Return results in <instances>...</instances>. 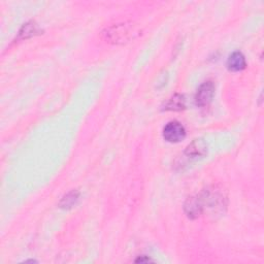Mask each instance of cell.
<instances>
[{"label":"cell","instance_id":"cell-1","mask_svg":"<svg viewBox=\"0 0 264 264\" xmlns=\"http://www.w3.org/2000/svg\"><path fill=\"white\" fill-rule=\"evenodd\" d=\"M224 201V194L214 187L212 189L205 190L200 195L189 198L185 204V211L190 218H198L206 207L213 211L222 209L225 205Z\"/></svg>","mask_w":264,"mask_h":264},{"label":"cell","instance_id":"cell-2","mask_svg":"<svg viewBox=\"0 0 264 264\" xmlns=\"http://www.w3.org/2000/svg\"><path fill=\"white\" fill-rule=\"evenodd\" d=\"M186 136L185 127L177 121L167 123L163 129V137L169 143H178Z\"/></svg>","mask_w":264,"mask_h":264},{"label":"cell","instance_id":"cell-3","mask_svg":"<svg viewBox=\"0 0 264 264\" xmlns=\"http://www.w3.org/2000/svg\"><path fill=\"white\" fill-rule=\"evenodd\" d=\"M215 95V85L213 82H204L201 86L198 88L195 95V102L198 107L209 106L212 102Z\"/></svg>","mask_w":264,"mask_h":264},{"label":"cell","instance_id":"cell-4","mask_svg":"<svg viewBox=\"0 0 264 264\" xmlns=\"http://www.w3.org/2000/svg\"><path fill=\"white\" fill-rule=\"evenodd\" d=\"M135 31L131 26L127 25H119L117 27H111L107 31V39L112 42H123L128 41L130 37L133 35Z\"/></svg>","mask_w":264,"mask_h":264},{"label":"cell","instance_id":"cell-5","mask_svg":"<svg viewBox=\"0 0 264 264\" xmlns=\"http://www.w3.org/2000/svg\"><path fill=\"white\" fill-rule=\"evenodd\" d=\"M246 58L241 52L232 53L227 60L228 68L232 71H241L246 68Z\"/></svg>","mask_w":264,"mask_h":264},{"label":"cell","instance_id":"cell-6","mask_svg":"<svg viewBox=\"0 0 264 264\" xmlns=\"http://www.w3.org/2000/svg\"><path fill=\"white\" fill-rule=\"evenodd\" d=\"M185 154L189 158H199L206 154V146L201 140H195L187 148Z\"/></svg>","mask_w":264,"mask_h":264},{"label":"cell","instance_id":"cell-7","mask_svg":"<svg viewBox=\"0 0 264 264\" xmlns=\"http://www.w3.org/2000/svg\"><path fill=\"white\" fill-rule=\"evenodd\" d=\"M185 99L183 95H180V94H176L174 97H172L167 101L165 105V110H181L185 109Z\"/></svg>","mask_w":264,"mask_h":264},{"label":"cell","instance_id":"cell-8","mask_svg":"<svg viewBox=\"0 0 264 264\" xmlns=\"http://www.w3.org/2000/svg\"><path fill=\"white\" fill-rule=\"evenodd\" d=\"M78 198H79V193L77 191H72L63 198L60 205L61 207H64V209H68V207H71V205L75 204Z\"/></svg>","mask_w":264,"mask_h":264},{"label":"cell","instance_id":"cell-9","mask_svg":"<svg viewBox=\"0 0 264 264\" xmlns=\"http://www.w3.org/2000/svg\"><path fill=\"white\" fill-rule=\"evenodd\" d=\"M35 32H36V26L32 23H28L22 28V30L20 31V36H21V39H27V37L32 36Z\"/></svg>","mask_w":264,"mask_h":264}]
</instances>
